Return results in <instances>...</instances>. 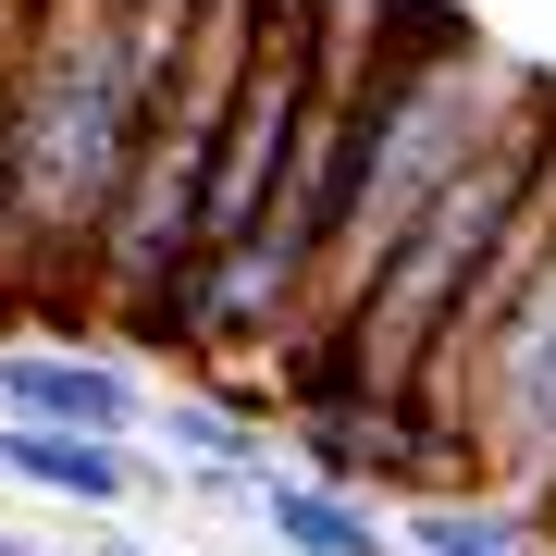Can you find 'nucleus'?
Listing matches in <instances>:
<instances>
[{"label": "nucleus", "mask_w": 556, "mask_h": 556, "mask_svg": "<svg viewBox=\"0 0 556 556\" xmlns=\"http://www.w3.org/2000/svg\"><path fill=\"white\" fill-rule=\"evenodd\" d=\"M199 0H25L13 50V199H0V321L87 309V260L124 199L149 87Z\"/></svg>", "instance_id": "1"}, {"label": "nucleus", "mask_w": 556, "mask_h": 556, "mask_svg": "<svg viewBox=\"0 0 556 556\" xmlns=\"http://www.w3.org/2000/svg\"><path fill=\"white\" fill-rule=\"evenodd\" d=\"M260 25H273V0H199L186 38H174V62H161V87H149L124 199L100 223V260H87V309H112L137 346H174V298H186V273H199L211 161H223V124H236Z\"/></svg>", "instance_id": "2"}, {"label": "nucleus", "mask_w": 556, "mask_h": 556, "mask_svg": "<svg viewBox=\"0 0 556 556\" xmlns=\"http://www.w3.org/2000/svg\"><path fill=\"white\" fill-rule=\"evenodd\" d=\"M457 457L482 495H519V507L556 495V248L532 260V285L507 298V321L457 383Z\"/></svg>", "instance_id": "3"}, {"label": "nucleus", "mask_w": 556, "mask_h": 556, "mask_svg": "<svg viewBox=\"0 0 556 556\" xmlns=\"http://www.w3.org/2000/svg\"><path fill=\"white\" fill-rule=\"evenodd\" d=\"M149 445H161V482H186V495L223 507V519H248L260 482L285 470L273 408H260L248 383H186V396H149Z\"/></svg>", "instance_id": "4"}, {"label": "nucleus", "mask_w": 556, "mask_h": 556, "mask_svg": "<svg viewBox=\"0 0 556 556\" xmlns=\"http://www.w3.org/2000/svg\"><path fill=\"white\" fill-rule=\"evenodd\" d=\"M0 420L137 445V433H149V383H137V358H112V346H75V334H13V346H0Z\"/></svg>", "instance_id": "5"}, {"label": "nucleus", "mask_w": 556, "mask_h": 556, "mask_svg": "<svg viewBox=\"0 0 556 556\" xmlns=\"http://www.w3.org/2000/svg\"><path fill=\"white\" fill-rule=\"evenodd\" d=\"M0 482L38 495V507H75V519H124L161 470H149L137 445H112V433H38V420H0Z\"/></svg>", "instance_id": "6"}, {"label": "nucleus", "mask_w": 556, "mask_h": 556, "mask_svg": "<svg viewBox=\"0 0 556 556\" xmlns=\"http://www.w3.org/2000/svg\"><path fill=\"white\" fill-rule=\"evenodd\" d=\"M248 519L273 532V556H396V519L371 495H346V482H309V470H273Z\"/></svg>", "instance_id": "7"}, {"label": "nucleus", "mask_w": 556, "mask_h": 556, "mask_svg": "<svg viewBox=\"0 0 556 556\" xmlns=\"http://www.w3.org/2000/svg\"><path fill=\"white\" fill-rule=\"evenodd\" d=\"M396 544H408V556H556L544 519L519 507V495H482V482H457V495H408Z\"/></svg>", "instance_id": "8"}, {"label": "nucleus", "mask_w": 556, "mask_h": 556, "mask_svg": "<svg viewBox=\"0 0 556 556\" xmlns=\"http://www.w3.org/2000/svg\"><path fill=\"white\" fill-rule=\"evenodd\" d=\"M13 50H25V0H0V199H13Z\"/></svg>", "instance_id": "9"}, {"label": "nucleus", "mask_w": 556, "mask_h": 556, "mask_svg": "<svg viewBox=\"0 0 556 556\" xmlns=\"http://www.w3.org/2000/svg\"><path fill=\"white\" fill-rule=\"evenodd\" d=\"M0 556H50V544H38V532H13V519H0Z\"/></svg>", "instance_id": "10"}, {"label": "nucleus", "mask_w": 556, "mask_h": 556, "mask_svg": "<svg viewBox=\"0 0 556 556\" xmlns=\"http://www.w3.org/2000/svg\"><path fill=\"white\" fill-rule=\"evenodd\" d=\"M100 556H174V544H137V532H112V544H100Z\"/></svg>", "instance_id": "11"}]
</instances>
